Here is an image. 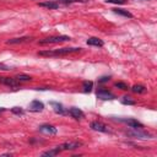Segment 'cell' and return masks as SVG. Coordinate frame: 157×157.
Instances as JSON below:
<instances>
[{
  "label": "cell",
  "instance_id": "obj_1",
  "mask_svg": "<svg viewBox=\"0 0 157 157\" xmlns=\"http://www.w3.org/2000/svg\"><path fill=\"white\" fill-rule=\"evenodd\" d=\"M80 50H81V48H60V49H54V50H40V52H38V55H40V56H60V55H67L71 53H77Z\"/></svg>",
  "mask_w": 157,
  "mask_h": 157
},
{
  "label": "cell",
  "instance_id": "obj_2",
  "mask_svg": "<svg viewBox=\"0 0 157 157\" xmlns=\"http://www.w3.org/2000/svg\"><path fill=\"white\" fill-rule=\"evenodd\" d=\"M67 40H71V38L67 37V36H53V37H47V38L39 40V44L40 45L55 44V43H61V42H67Z\"/></svg>",
  "mask_w": 157,
  "mask_h": 157
},
{
  "label": "cell",
  "instance_id": "obj_3",
  "mask_svg": "<svg viewBox=\"0 0 157 157\" xmlns=\"http://www.w3.org/2000/svg\"><path fill=\"white\" fill-rule=\"evenodd\" d=\"M132 130L128 131L126 134L129 136L136 137V139H152V135L145 130H142V128H131Z\"/></svg>",
  "mask_w": 157,
  "mask_h": 157
},
{
  "label": "cell",
  "instance_id": "obj_4",
  "mask_svg": "<svg viewBox=\"0 0 157 157\" xmlns=\"http://www.w3.org/2000/svg\"><path fill=\"white\" fill-rule=\"evenodd\" d=\"M0 83L9 86V87H20V83L15 77H5V76H0Z\"/></svg>",
  "mask_w": 157,
  "mask_h": 157
},
{
  "label": "cell",
  "instance_id": "obj_5",
  "mask_svg": "<svg viewBox=\"0 0 157 157\" xmlns=\"http://www.w3.org/2000/svg\"><path fill=\"white\" fill-rule=\"evenodd\" d=\"M97 98H99V99H102V101H108V99L110 101V99H114L115 96H114L110 91L104 90V88H101V90L97 91Z\"/></svg>",
  "mask_w": 157,
  "mask_h": 157
},
{
  "label": "cell",
  "instance_id": "obj_6",
  "mask_svg": "<svg viewBox=\"0 0 157 157\" xmlns=\"http://www.w3.org/2000/svg\"><path fill=\"white\" fill-rule=\"evenodd\" d=\"M43 109H44V104H43L40 101H38V99H34V101H32V102L28 104V110H29V112L39 113V112H42Z\"/></svg>",
  "mask_w": 157,
  "mask_h": 157
},
{
  "label": "cell",
  "instance_id": "obj_7",
  "mask_svg": "<svg viewBox=\"0 0 157 157\" xmlns=\"http://www.w3.org/2000/svg\"><path fill=\"white\" fill-rule=\"evenodd\" d=\"M39 132L44 134V135H56L58 130L55 126L53 125H49V124H44V125H40L39 126Z\"/></svg>",
  "mask_w": 157,
  "mask_h": 157
},
{
  "label": "cell",
  "instance_id": "obj_8",
  "mask_svg": "<svg viewBox=\"0 0 157 157\" xmlns=\"http://www.w3.org/2000/svg\"><path fill=\"white\" fill-rule=\"evenodd\" d=\"M67 113H69L74 119H76V120H81V119L85 118V113H83L81 109L76 108V107H71V108H69Z\"/></svg>",
  "mask_w": 157,
  "mask_h": 157
},
{
  "label": "cell",
  "instance_id": "obj_9",
  "mask_svg": "<svg viewBox=\"0 0 157 157\" xmlns=\"http://www.w3.org/2000/svg\"><path fill=\"white\" fill-rule=\"evenodd\" d=\"M118 120L121 121V123H125V124L129 125L130 128H144V125H142L139 120L132 119V118H128V119H125V118H118Z\"/></svg>",
  "mask_w": 157,
  "mask_h": 157
},
{
  "label": "cell",
  "instance_id": "obj_10",
  "mask_svg": "<svg viewBox=\"0 0 157 157\" xmlns=\"http://www.w3.org/2000/svg\"><path fill=\"white\" fill-rule=\"evenodd\" d=\"M81 145H82V142H80V141H67V142H64L63 145H60V147L63 151H69V150L71 151V150L80 147Z\"/></svg>",
  "mask_w": 157,
  "mask_h": 157
},
{
  "label": "cell",
  "instance_id": "obj_11",
  "mask_svg": "<svg viewBox=\"0 0 157 157\" xmlns=\"http://www.w3.org/2000/svg\"><path fill=\"white\" fill-rule=\"evenodd\" d=\"M90 126H91V129L94 130V131H99V132H108V131H109L108 128H107V125H104V124L101 123V121H92V123L90 124Z\"/></svg>",
  "mask_w": 157,
  "mask_h": 157
},
{
  "label": "cell",
  "instance_id": "obj_12",
  "mask_svg": "<svg viewBox=\"0 0 157 157\" xmlns=\"http://www.w3.org/2000/svg\"><path fill=\"white\" fill-rule=\"evenodd\" d=\"M49 104L53 107V110L56 113V114H60V115H64L66 114V110L64 108V105L59 102H49Z\"/></svg>",
  "mask_w": 157,
  "mask_h": 157
},
{
  "label": "cell",
  "instance_id": "obj_13",
  "mask_svg": "<svg viewBox=\"0 0 157 157\" xmlns=\"http://www.w3.org/2000/svg\"><path fill=\"white\" fill-rule=\"evenodd\" d=\"M39 6L42 7H47V9H52V10H55L60 6V4L55 0H52V1H44V2H39Z\"/></svg>",
  "mask_w": 157,
  "mask_h": 157
},
{
  "label": "cell",
  "instance_id": "obj_14",
  "mask_svg": "<svg viewBox=\"0 0 157 157\" xmlns=\"http://www.w3.org/2000/svg\"><path fill=\"white\" fill-rule=\"evenodd\" d=\"M87 44L92 45V47H99L101 48V47L104 45V42L102 39H99V38H97V37H91V38L87 39Z\"/></svg>",
  "mask_w": 157,
  "mask_h": 157
},
{
  "label": "cell",
  "instance_id": "obj_15",
  "mask_svg": "<svg viewBox=\"0 0 157 157\" xmlns=\"http://www.w3.org/2000/svg\"><path fill=\"white\" fill-rule=\"evenodd\" d=\"M61 151H63L61 147H60V146H56V147H54L53 150H49V151L43 152L42 155H43V156H49V157H52V156H56V155H59Z\"/></svg>",
  "mask_w": 157,
  "mask_h": 157
},
{
  "label": "cell",
  "instance_id": "obj_16",
  "mask_svg": "<svg viewBox=\"0 0 157 157\" xmlns=\"http://www.w3.org/2000/svg\"><path fill=\"white\" fill-rule=\"evenodd\" d=\"M112 10H113V12H114V13H118V15H120V16L129 17V18H131V17H132V13H131V12H129L128 10H124V9H112Z\"/></svg>",
  "mask_w": 157,
  "mask_h": 157
},
{
  "label": "cell",
  "instance_id": "obj_17",
  "mask_svg": "<svg viewBox=\"0 0 157 157\" xmlns=\"http://www.w3.org/2000/svg\"><path fill=\"white\" fill-rule=\"evenodd\" d=\"M31 40V38L29 37H20V38H12V39H9L6 43L7 44H18V43H23V42H26V40Z\"/></svg>",
  "mask_w": 157,
  "mask_h": 157
},
{
  "label": "cell",
  "instance_id": "obj_18",
  "mask_svg": "<svg viewBox=\"0 0 157 157\" xmlns=\"http://www.w3.org/2000/svg\"><path fill=\"white\" fill-rule=\"evenodd\" d=\"M131 91H132L134 93H145V92L147 91V88H146L145 86H142V85H134V86L131 87Z\"/></svg>",
  "mask_w": 157,
  "mask_h": 157
},
{
  "label": "cell",
  "instance_id": "obj_19",
  "mask_svg": "<svg viewBox=\"0 0 157 157\" xmlns=\"http://www.w3.org/2000/svg\"><path fill=\"white\" fill-rule=\"evenodd\" d=\"M15 78H16L18 82H28V81L32 80L31 76H28V75H26V74H18V75L15 76Z\"/></svg>",
  "mask_w": 157,
  "mask_h": 157
},
{
  "label": "cell",
  "instance_id": "obj_20",
  "mask_svg": "<svg viewBox=\"0 0 157 157\" xmlns=\"http://www.w3.org/2000/svg\"><path fill=\"white\" fill-rule=\"evenodd\" d=\"M82 88H83V92H85V93L91 92L92 88H93V82H92V81H83V83H82Z\"/></svg>",
  "mask_w": 157,
  "mask_h": 157
},
{
  "label": "cell",
  "instance_id": "obj_21",
  "mask_svg": "<svg viewBox=\"0 0 157 157\" xmlns=\"http://www.w3.org/2000/svg\"><path fill=\"white\" fill-rule=\"evenodd\" d=\"M120 102H121L123 104H128V105H135V104H136V102H135L134 99H131L130 96H124V97H121Z\"/></svg>",
  "mask_w": 157,
  "mask_h": 157
},
{
  "label": "cell",
  "instance_id": "obj_22",
  "mask_svg": "<svg viewBox=\"0 0 157 157\" xmlns=\"http://www.w3.org/2000/svg\"><path fill=\"white\" fill-rule=\"evenodd\" d=\"M114 86H115L117 88H119V90H123V91H126V90L129 88V86H128L125 82H115Z\"/></svg>",
  "mask_w": 157,
  "mask_h": 157
},
{
  "label": "cell",
  "instance_id": "obj_23",
  "mask_svg": "<svg viewBox=\"0 0 157 157\" xmlns=\"http://www.w3.org/2000/svg\"><path fill=\"white\" fill-rule=\"evenodd\" d=\"M55 1H59L60 2H64V4H71V2H85L87 0H55Z\"/></svg>",
  "mask_w": 157,
  "mask_h": 157
},
{
  "label": "cell",
  "instance_id": "obj_24",
  "mask_svg": "<svg viewBox=\"0 0 157 157\" xmlns=\"http://www.w3.org/2000/svg\"><path fill=\"white\" fill-rule=\"evenodd\" d=\"M105 2H109V4H118V5H123V4H126V0H105Z\"/></svg>",
  "mask_w": 157,
  "mask_h": 157
},
{
  "label": "cell",
  "instance_id": "obj_25",
  "mask_svg": "<svg viewBox=\"0 0 157 157\" xmlns=\"http://www.w3.org/2000/svg\"><path fill=\"white\" fill-rule=\"evenodd\" d=\"M11 112L15 113V114H17V115H22V114H23V110H22L21 108H18V107H13V108H11Z\"/></svg>",
  "mask_w": 157,
  "mask_h": 157
},
{
  "label": "cell",
  "instance_id": "obj_26",
  "mask_svg": "<svg viewBox=\"0 0 157 157\" xmlns=\"http://www.w3.org/2000/svg\"><path fill=\"white\" fill-rule=\"evenodd\" d=\"M0 70L1 71H10V70H12V67L11 66H7V65H5L2 63H0Z\"/></svg>",
  "mask_w": 157,
  "mask_h": 157
},
{
  "label": "cell",
  "instance_id": "obj_27",
  "mask_svg": "<svg viewBox=\"0 0 157 157\" xmlns=\"http://www.w3.org/2000/svg\"><path fill=\"white\" fill-rule=\"evenodd\" d=\"M110 80V76H102L101 78H98V83H104V82H108Z\"/></svg>",
  "mask_w": 157,
  "mask_h": 157
},
{
  "label": "cell",
  "instance_id": "obj_28",
  "mask_svg": "<svg viewBox=\"0 0 157 157\" xmlns=\"http://www.w3.org/2000/svg\"><path fill=\"white\" fill-rule=\"evenodd\" d=\"M4 110H5V108H1V109H0V112H4Z\"/></svg>",
  "mask_w": 157,
  "mask_h": 157
}]
</instances>
